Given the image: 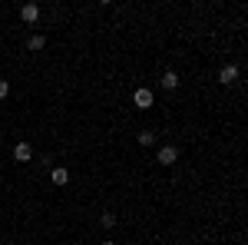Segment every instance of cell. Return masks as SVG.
Wrapping results in <instances>:
<instances>
[{"instance_id": "1", "label": "cell", "mask_w": 248, "mask_h": 245, "mask_svg": "<svg viewBox=\"0 0 248 245\" xmlns=\"http://www.w3.org/2000/svg\"><path fill=\"white\" fill-rule=\"evenodd\" d=\"M153 90H149V86H139V90H136L133 93V103L136 106H139V110H149V106H153Z\"/></svg>"}, {"instance_id": "2", "label": "cell", "mask_w": 248, "mask_h": 245, "mask_svg": "<svg viewBox=\"0 0 248 245\" xmlns=\"http://www.w3.org/2000/svg\"><path fill=\"white\" fill-rule=\"evenodd\" d=\"M235 80H238V66H235V63H225V66L218 70V83H225V86H232Z\"/></svg>"}, {"instance_id": "11", "label": "cell", "mask_w": 248, "mask_h": 245, "mask_svg": "<svg viewBox=\"0 0 248 245\" xmlns=\"http://www.w3.org/2000/svg\"><path fill=\"white\" fill-rule=\"evenodd\" d=\"M7 96H10V83H7V80H0V103H3Z\"/></svg>"}, {"instance_id": "7", "label": "cell", "mask_w": 248, "mask_h": 245, "mask_svg": "<svg viewBox=\"0 0 248 245\" xmlns=\"http://www.w3.org/2000/svg\"><path fill=\"white\" fill-rule=\"evenodd\" d=\"M159 83H162V90H179V83H182V80H179V73H175V70H166Z\"/></svg>"}, {"instance_id": "12", "label": "cell", "mask_w": 248, "mask_h": 245, "mask_svg": "<svg viewBox=\"0 0 248 245\" xmlns=\"http://www.w3.org/2000/svg\"><path fill=\"white\" fill-rule=\"evenodd\" d=\"M99 245H116V242H113V239H103V242H99Z\"/></svg>"}, {"instance_id": "3", "label": "cell", "mask_w": 248, "mask_h": 245, "mask_svg": "<svg viewBox=\"0 0 248 245\" xmlns=\"http://www.w3.org/2000/svg\"><path fill=\"white\" fill-rule=\"evenodd\" d=\"M20 20H23V23H37L40 20V7L37 3H23V7H20Z\"/></svg>"}, {"instance_id": "10", "label": "cell", "mask_w": 248, "mask_h": 245, "mask_svg": "<svg viewBox=\"0 0 248 245\" xmlns=\"http://www.w3.org/2000/svg\"><path fill=\"white\" fill-rule=\"evenodd\" d=\"M99 226H103V229H113L116 226V215H113V212H103V215H99Z\"/></svg>"}, {"instance_id": "9", "label": "cell", "mask_w": 248, "mask_h": 245, "mask_svg": "<svg viewBox=\"0 0 248 245\" xmlns=\"http://www.w3.org/2000/svg\"><path fill=\"white\" fill-rule=\"evenodd\" d=\"M153 143H155V132L153 130H142V132H139V146H153Z\"/></svg>"}, {"instance_id": "5", "label": "cell", "mask_w": 248, "mask_h": 245, "mask_svg": "<svg viewBox=\"0 0 248 245\" xmlns=\"http://www.w3.org/2000/svg\"><path fill=\"white\" fill-rule=\"evenodd\" d=\"M175 159H179V149L175 146H162L159 149V166H172Z\"/></svg>"}, {"instance_id": "4", "label": "cell", "mask_w": 248, "mask_h": 245, "mask_svg": "<svg viewBox=\"0 0 248 245\" xmlns=\"http://www.w3.org/2000/svg\"><path fill=\"white\" fill-rule=\"evenodd\" d=\"M14 159H17V163H30V159H33L30 143H17V146H14Z\"/></svg>"}, {"instance_id": "6", "label": "cell", "mask_w": 248, "mask_h": 245, "mask_svg": "<svg viewBox=\"0 0 248 245\" xmlns=\"http://www.w3.org/2000/svg\"><path fill=\"white\" fill-rule=\"evenodd\" d=\"M50 182H53V186H66V182H70V169L53 166V169H50Z\"/></svg>"}, {"instance_id": "8", "label": "cell", "mask_w": 248, "mask_h": 245, "mask_svg": "<svg viewBox=\"0 0 248 245\" xmlns=\"http://www.w3.org/2000/svg\"><path fill=\"white\" fill-rule=\"evenodd\" d=\"M43 47H46V37H43V33H30V37H27V50L37 53V50H43Z\"/></svg>"}]
</instances>
